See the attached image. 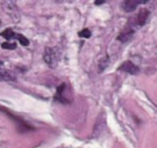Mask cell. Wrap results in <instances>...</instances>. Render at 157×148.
Listing matches in <instances>:
<instances>
[{"instance_id": "6da1fadb", "label": "cell", "mask_w": 157, "mask_h": 148, "mask_svg": "<svg viewBox=\"0 0 157 148\" xmlns=\"http://www.w3.org/2000/svg\"><path fill=\"white\" fill-rule=\"evenodd\" d=\"M59 51L56 48H45L43 59L47 63V65H49V67L55 68L59 61Z\"/></svg>"}, {"instance_id": "7a4b0ae2", "label": "cell", "mask_w": 157, "mask_h": 148, "mask_svg": "<svg viewBox=\"0 0 157 148\" xmlns=\"http://www.w3.org/2000/svg\"><path fill=\"white\" fill-rule=\"evenodd\" d=\"M1 6H2V8H4V12H5L7 15H10V16L12 17L13 21L20 20V15H19V12H17V8L14 2H12V1H6V2H2Z\"/></svg>"}, {"instance_id": "3957f363", "label": "cell", "mask_w": 157, "mask_h": 148, "mask_svg": "<svg viewBox=\"0 0 157 148\" xmlns=\"http://www.w3.org/2000/svg\"><path fill=\"white\" fill-rule=\"evenodd\" d=\"M119 71L126 72V73H129V74L135 75V74H137V73L140 72V68L135 65L134 63L127 60V61H124V63H122V65L119 67Z\"/></svg>"}, {"instance_id": "277c9868", "label": "cell", "mask_w": 157, "mask_h": 148, "mask_svg": "<svg viewBox=\"0 0 157 148\" xmlns=\"http://www.w3.org/2000/svg\"><path fill=\"white\" fill-rule=\"evenodd\" d=\"M147 2V0H143V1H139V0H126L124 2H121V7L124 12H133L141 4H144Z\"/></svg>"}, {"instance_id": "5b68a950", "label": "cell", "mask_w": 157, "mask_h": 148, "mask_svg": "<svg viewBox=\"0 0 157 148\" xmlns=\"http://www.w3.org/2000/svg\"><path fill=\"white\" fill-rule=\"evenodd\" d=\"M134 29L130 27H126L121 31V33L119 34L118 36V39L120 41V42H122V43H126V42H128V41H130L132 39V37L134 36Z\"/></svg>"}, {"instance_id": "8992f818", "label": "cell", "mask_w": 157, "mask_h": 148, "mask_svg": "<svg viewBox=\"0 0 157 148\" xmlns=\"http://www.w3.org/2000/svg\"><path fill=\"white\" fill-rule=\"evenodd\" d=\"M65 89H67V85H65V83H62L59 87L57 88V93H56V95H55V101L61 102V103H63V104L70 103V101H69V99L65 97V95H64Z\"/></svg>"}, {"instance_id": "52a82bcc", "label": "cell", "mask_w": 157, "mask_h": 148, "mask_svg": "<svg viewBox=\"0 0 157 148\" xmlns=\"http://www.w3.org/2000/svg\"><path fill=\"white\" fill-rule=\"evenodd\" d=\"M149 14H150V12L148 11L147 8H141L139 14H137V17H136V23L139 26H144L148 17H149Z\"/></svg>"}, {"instance_id": "ba28073f", "label": "cell", "mask_w": 157, "mask_h": 148, "mask_svg": "<svg viewBox=\"0 0 157 148\" xmlns=\"http://www.w3.org/2000/svg\"><path fill=\"white\" fill-rule=\"evenodd\" d=\"M14 80H15L14 74L5 70H0V81H14Z\"/></svg>"}, {"instance_id": "9c48e42d", "label": "cell", "mask_w": 157, "mask_h": 148, "mask_svg": "<svg viewBox=\"0 0 157 148\" xmlns=\"http://www.w3.org/2000/svg\"><path fill=\"white\" fill-rule=\"evenodd\" d=\"M1 36L2 37H5L6 39H12V38H14V37H17V35L14 34V31L12 30V29H10V28H7L6 30H4L2 33H1Z\"/></svg>"}, {"instance_id": "30bf717a", "label": "cell", "mask_w": 157, "mask_h": 148, "mask_svg": "<svg viewBox=\"0 0 157 148\" xmlns=\"http://www.w3.org/2000/svg\"><path fill=\"white\" fill-rule=\"evenodd\" d=\"M108 61H109V58L108 56H105L100 61H99V72H102L108 65Z\"/></svg>"}, {"instance_id": "8fae6325", "label": "cell", "mask_w": 157, "mask_h": 148, "mask_svg": "<svg viewBox=\"0 0 157 148\" xmlns=\"http://www.w3.org/2000/svg\"><path fill=\"white\" fill-rule=\"evenodd\" d=\"M79 37H82V38H90L91 37V31L87 29V28H85L83 29L82 31H79Z\"/></svg>"}, {"instance_id": "7c38bea8", "label": "cell", "mask_w": 157, "mask_h": 148, "mask_svg": "<svg viewBox=\"0 0 157 148\" xmlns=\"http://www.w3.org/2000/svg\"><path fill=\"white\" fill-rule=\"evenodd\" d=\"M17 38L19 39V42H20V44H21V45H25V46H26V45H28V44H29L28 39L26 38L23 35H21V34L17 35Z\"/></svg>"}, {"instance_id": "4fadbf2b", "label": "cell", "mask_w": 157, "mask_h": 148, "mask_svg": "<svg viewBox=\"0 0 157 148\" xmlns=\"http://www.w3.org/2000/svg\"><path fill=\"white\" fill-rule=\"evenodd\" d=\"M2 49H6V50H14L17 48V44L15 43H10V42H5V43H2Z\"/></svg>"}]
</instances>
